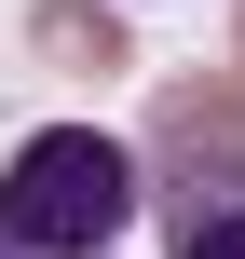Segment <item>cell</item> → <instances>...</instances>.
<instances>
[{
    "label": "cell",
    "instance_id": "8992f818",
    "mask_svg": "<svg viewBox=\"0 0 245 259\" xmlns=\"http://www.w3.org/2000/svg\"><path fill=\"white\" fill-rule=\"evenodd\" d=\"M232 68H245V55H232Z\"/></svg>",
    "mask_w": 245,
    "mask_h": 259
},
{
    "label": "cell",
    "instance_id": "277c9868",
    "mask_svg": "<svg viewBox=\"0 0 245 259\" xmlns=\"http://www.w3.org/2000/svg\"><path fill=\"white\" fill-rule=\"evenodd\" d=\"M27 41H41L55 68H123V27H109L95 0H41V14H27Z\"/></svg>",
    "mask_w": 245,
    "mask_h": 259
},
{
    "label": "cell",
    "instance_id": "6da1fadb",
    "mask_svg": "<svg viewBox=\"0 0 245 259\" xmlns=\"http://www.w3.org/2000/svg\"><path fill=\"white\" fill-rule=\"evenodd\" d=\"M136 191H150V164H136L123 137L41 123V137L14 150V178H0V232L27 259H109V232L136 219Z\"/></svg>",
    "mask_w": 245,
    "mask_h": 259
},
{
    "label": "cell",
    "instance_id": "5b68a950",
    "mask_svg": "<svg viewBox=\"0 0 245 259\" xmlns=\"http://www.w3.org/2000/svg\"><path fill=\"white\" fill-rule=\"evenodd\" d=\"M0 259H27V246H14V232H0Z\"/></svg>",
    "mask_w": 245,
    "mask_h": 259
},
{
    "label": "cell",
    "instance_id": "7a4b0ae2",
    "mask_svg": "<svg viewBox=\"0 0 245 259\" xmlns=\"http://www.w3.org/2000/svg\"><path fill=\"white\" fill-rule=\"evenodd\" d=\"M150 178L164 191H245V82H164Z\"/></svg>",
    "mask_w": 245,
    "mask_h": 259
},
{
    "label": "cell",
    "instance_id": "3957f363",
    "mask_svg": "<svg viewBox=\"0 0 245 259\" xmlns=\"http://www.w3.org/2000/svg\"><path fill=\"white\" fill-rule=\"evenodd\" d=\"M164 246L177 259H245V191H164Z\"/></svg>",
    "mask_w": 245,
    "mask_h": 259
}]
</instances>
